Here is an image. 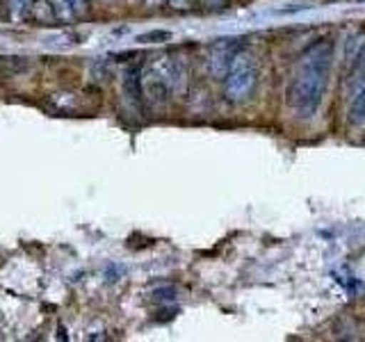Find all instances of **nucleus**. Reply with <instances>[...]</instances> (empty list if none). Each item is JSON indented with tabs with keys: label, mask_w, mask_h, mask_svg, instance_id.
<instances>
[{
	"label": "nucleus",
	"mask_w": 365,
	"mask_h": 342,
	"mask_svg": "<svg viewBox=\"0 0 365 342\" xmlns=\"http://www.w3.org/2000/svg\"><path fill=\"white\" fill-rule=\"evenodd\" d=\"M331 68H334V41L331 39L311 43L297 60L285 100L299 119H311L317 114L329 87Z\"/></svg>",
	"instance_id": "f257e3e1"
},
{
	"label": "nucleus",
	"mask_w": 365,
	"mask_h": 342,
	"mask_svg": "<svg viewBox=\"0 0 365 342\" xmlns=\"http://www.w3.org/2000/svg\"><path fill=\"white\" fill-rule=\"evenodd\" d=\"M30 3H37V0H28V5H30Z\"/></svg>",
	"instance_id": "9d476101"
},
{
	"label": "nucleus",
	"mask_w": 365,
	"mask_h": 342,
	"mask_svg": "<svg viewBox=\"0 0 365 342\" xmlns=\"http://www.w3.org/2000/svg\"><path fill=\"white\" fill-rule=\"evenodd\" d=\"M62 3H64V5H66V7L71 9L73 14H76V11H83V9H85L87 0H62Z\"/></svg>",
	"instance_id": "6e6552de"
},
{
	"label": "nucleus",
	"mask_w": 365,
	"mask_h": 342,
	"mask_svg": "<svg viewBox=\"0 0 365 342\" xmlns=\"http://www.w3.org/2000/svg\"><path fill=\"white\" fill-rule=\"evenodd\" d=\"M258 83L256 60L247 51H237L224 76V96L231 103H242L254 94Z\"/></svg>",
	"instance_id": "f03ea898"
},
{
	"label": "nucleus",
	"mask_w": 365,
	"mask_h": 342,
	"mask_svg": "<svg viewBox=\"0 0 365 342\" xmlns=\"http://www.w3.org/2000/svg\"><path fill=\"white\" fill-rule=\"evenodd\" d=\"M171 39V34L169 32H146V34H140L137 37V41H142V43H155V41H169Z\"/></svg>",
	"instance_id": "0eeeda50"
},
{
	"label": "nucleus",
	"mask_w": 365,
	"mask_h": 342,
	"mask_svg": "<svg viewBox=\"0 0 365 342\" xmlns=\"http://www.w3.org/2000/svg\"><path fill=\"white\" fill-rule=\"evenodd\" d=\"M347 119L351 125L363 128L365 125V48L354 62V71L349 78V105H347Z\"/></svg>",
	"instance_id": "7ed1b4c3"
},
{
	"label": "nucleus",
	"mask_w": 365,
	"mask_h": 342,
	"mask_svg": "<svg viewBox=\"0 0 365 342\" xmlns=\"http://www.w3.org/2000/svg\"><path fill=\"white\" fill-rule=\"evenodd\" d=\"M365 48V43H363V32L356 30V32H351L349 37H347V43H345V60L347 62H356L359 60V55L363 53Z\"/></svg>",
	"instance_id": "39448f33"
},
{
	"label": "nucleus",
	"mask_w": 365,
	"mask_h": 342,
	"mask_svg": "<svg viewBox=\"0 0 365 342\" xmlns=\"http://www.w3.org/2000/svg\"><path fill=\"white\" fill-rule=\"evenodd\" d=\"M235 53H237V48H235V43H233L231 39L220 41L217 46H212L210 60H208L210 73H212L215 78H224L226 71H228V66H231V62H233Z\"/></svg>",
	"instance_id": "20e7f679"
},
{
	"label": "nucleus",
	"mask_w": 365,
	"mask_h": 342,
	"mask_svg": "<svg viewBox=\"0 0 365 342\" xmlns=\"http://www.w3.org/2000/svg\"><path fill=\"white\" fill-rule=\"evenodd\" d=\"M148 5H153V7H158V5H165V3H169V0H146Z\"/></svg>",
	"instance_id": "1a4fd4ad"
},
{
	"label": "nucleus",
	"mask_w": 365,
	"mask_h": 342,
	"mask_svg": "<svg viewBox=\"0 0 365 342\" xmlns=\"http://www.w3.org/2000/svg\"><path fill=\"white\" fill-rule=\"evenodd\" d=\"M26 5H28V0H9V16H11V21L23 19V14H26Z\"/></svg>",
	"instance_id": "423d86ee"
}]
</instances>
